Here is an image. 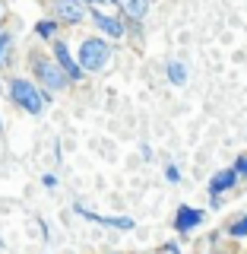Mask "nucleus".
<instances>
[{
    "mask_svg": "<svg viewBox=\"0 0 247 254\" xmlns=\"http://www.w3.org/2000/svg\"><path fill=\"white\" fill-rule=\"evenodd\" d=\"M10 102L16 108H22L26 115H42L45 105H48V92H42L26 76H13L10 79Z\"/></svg>",
    "mask_w": 247,
    "mask_h": 254,
    "instance_id": "1",
    "label": "nucleus"
},
{
    "mask_svg": "<svg viewBox=\"0 0 247 254\" xmlns=\"http://www.w3.org/2000/svg\"><path fill=\"white\" fill-rule=\"evenodd\" d=\"M111 58H114V48H111L105 38L92 35V38H83L76 64L83 67V73H101V70L111 64Z\"/></svg>",
    "mask_w": 247,
    "mask_h": 254,
    "instance_id": "2",
    "label": "nucleus"
},
{
    "mask_svg": "<svg viewBox=\"0 0 247 254\" xmlns=\"http://www.w3.org/2000/svg\"><path fill=\"white\" fill-rule=\"evenodd\" d=\"M29 64H32V76H38V83H42L48 92H60V89H67V86H70V79L63 76V70L54 64V58L35 51L29 58Z\"/></svg>",
    "mask_w": 247,
    "mask_h": 254,
    "instance_id": "3",
    "label": "nucleus"
},
{
    "mask_svg": "<svg viewBox=\"0 0 247 254\" xmlns=\"http://www.w3.org/2000/svg\"><path fill=\"white\" fill-rule=\"evenodd\" d=\"M54 64H57V67L63 70V76L70 79V83H79V79H83V67H79L76 64V58L73 54H70V48H67V42H54Z\"/></svg>",
    "mask_w": 247,
    "mask_h": 254,
    "instance_id": "4",
    "label": "nucleus"
},
{
    "mask_svg": "<svg viewBox=\"0 0 247 254\" xmlns=\"http://www.w3.org/2000/svg\"><path fill=\"white\" fill-rule=\"evenodd\" d=\"M54 19L76 26V22L86 19V3L83 0H54Z\"/></svg>",
    "mask_w": 247,
    "mask_h": 254,
    "instance_id": "5",
    "label": "nucleus"
},
{
    "mask_svg": "<svg viewBox=\"0 0 247 254\" xmlns=\"http://www.w3.org/2000/svg\"><path fill=\"white\" fill-rule=\"evenodd\" d=\"M89 16H92V22H95V26H99V32H105L108 38H124V35H127L124 19H117V16L101 13V10H89Z\"/></svg>",
    "mask_w": 247,
    "mask_h": 254,
    "instance_id": "6",
    "label": "nucleus"
},
{
    "mask_svg": "<svg viewBox=\"0 0 247 254\" xmlns=\"http://www.w3.org/2000/svg\"><path fill=\"white\" fill-rule=\"evenodd\" d=\"M203 222V210H197V206H178V216H174V229H178L181 235H190L197 226Z\"/></svg>",
    "mask_w": 247,
    "mask_h": 254,
    "instance_id": "7",
    "label": "nucleus"
},
{
    "mask_svg": "<svg viewBox=\"0 0 247 254\" xmlns=\"http://www.w3.org/2000/svg\"><path fill=\"white\" fill-rule=\"evenodd\" d=\"M238 185V175L232 172V169H222V172H216V178L209 181V197H212V203H219V197L225 194V190H232Z\"/></svg>",
    "mask_w": 247,
    "mask_h": 254,
    "instance_id": "8",
    "label": "nucleus"
},
{
    "mask_svg": "<svg viewBox=\"0 0 247 254\" xmlns=\"http://www.w3.org/2000/svg\"><path fill=\"white\" fill-rule=\"evenodd\" d=\"M76 213H79V216H86V219H92V222H101V226H114V229H133V219H127V216H121V219H114V216H99V213H89L86 206H76Z\"/></svg>",
    "mask_w": 247,
    "mask_h": 254,
    "instance_id": "9",
    "label": "nucleus"
},
{
    "mask_svg": "<svg viewBox=\"0 0 247 254\" xmlns=\"http://www.w3.org/2000/svg\"><path fill=\"white\" fill-rule=\"evenodd\" d=\"M114 3L127 13V19H130V22H140L143 16L149 13V0H114Z\"/></svg>",
    "mask_w": 247,
    "mask_h": 254,
    "instance_id": "10",
    "label": "nucleus"
},
{
    "mask_svg": "<svg viewBox=\"0 0 247 254\" xmlns=\"http://www.w3.org/2000/svg\"><path fill=\"white\" fill-rule=\"evenodd\" d=\"M165 70H168V79H171L174 86H184L187 83V64L184 61H168V67H165Z\"/></svg>",
    "mask_w": 247,
    "mask_h": 254,
    "instance_id": "11",
    "label": "nucleus"
},
{
    "mask_svg": "<svg viewBox=\"0 0 247 254\" xmlns=\"http://www.w3.org/2000/svg\"><path fill=\"white\" fill-rule=\"evenodd\" d=\"M225 235L228 238H247V213H241V216H235L232 222H228Z\"/></svg>",
    "mask_w": 247,
    "mask_h": 254,
    "instance_id": "12",
    "label": "nucleus"
},
{
    "mask_svg": "<svg viewBox=\"0 0 247 254\" xmlns=\"http://www.w3.org/2000/svg\"><path fill=\"white\" fill-rule=\"evenodd\" d=\"M35 35L38 38H54V35H57V19H42L35 26Z\"/></svg>",
    "mask_w": 247,
    "mask_h": 254,
    "instance_id": "13",
    "label": "nucleus"
},
{
    "mask_svg": "<svg viewBox=\"0 0 247 254\" xmlns=\"http://www.w3.org/2000/svg\"><path fill=\"white\" fill-rule=\"evenodd\" d=\"M232 172H235V175H238V178H241V181L247 178V156H244V153L235 159V169H232Z\"/></svg>",
    "mask_w": 247,
    "mask_h": 254,
    "instance_id": "14",
    "label": "nucleus"
},
{
    "mask_svg": "<svg viewBox=\"0 0 247 254\" xmlns=\"http://www.w3.org/2000/svg\"><path fill=\"white\" fill-rule=\"evenodd\" d=\"M6 48H10V32H0V64L6 61Z\"/></svg>",
    "mask_w": 247,
    "mask_h": 254,
    "instance_id": "15",
    "label": "nucleus"
},
{
    "mask_svg": "<svg viewBox=\"0 0 247 254\" xmlns=\"http://www.w3.org/2000/svg\"><path fill=\"white\" fill-rule=\"evenodd\" d=\"M165 178H168L171 185H178V181H181V172H178V165H168V169H165Z\"/></svg>",
    "mask_w": 247,
    "mask_h": 254,
    "instance_id": "16",
    "label": "nucleus"
},
{
    "mask_svg": "<svg viewBox=\"0 0 247 254\" xmlns=\"http://www.w3.org/2000/svg\"><path fill=\"white\" fill-rule=\"evenodd\" d=\"M42 181H45V188H57V178H54V175H45Z\"/></svg>",
    "mask_w": 247,
    "mask_h": 254,
    "instance_id": "17",
    "label": "nucleus"
},
{
    "mask_svg": "<svg viewBox=\"0 0 247 254\" xmlns=\"http://www.w3.org/2000/svg\"><path fill=\"white\" fill-rule=\"evenodd\" d=\"M3 13H6V10H3V3H0V22H3Z\"/></svg>",
    "mask_w": 247,
    "mask_h": 254,
    "instance_id": "18",
    "label": "nucleus"
}]
</instances>
